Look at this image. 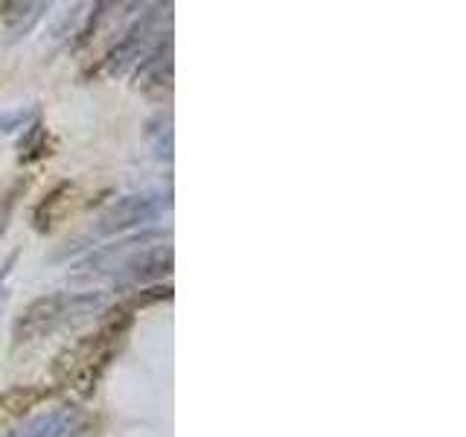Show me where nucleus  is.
Segmentation results:
<instances>
[{"label":"nucleus","instance_id":"obj_14","mask_svg":"<svg viewBox=\"0 0 466 437\" xmlns=\"http://www.w3.org/2000/svg\"><path fill=\"white\" fill-rule=\"evenodd\" d=\"M0 6H4V4H0Z\"/></svg>","mask_w":466,"mask_h":437},{"label":"nucleus","instance_id":"obj_8","mask_svg":"<svg viewBox=\"0 0 466 437\" xmlns=\"http://www.w3.org/2000/svg\"><path fill=\"white\" fill-rule=\"evenodd\" d=\"M53 393V388L44 385H12L0 393V434L12 432L21 420L33 414V408H38L44 400Z\"/></svg>","mask_w":466,"mask_h":437},{"label":"nucleus","instance_id":"obj_7","mask_svg":"<svg viewBox=\"0 0 466 437\" xmlns=\"http://www.w3.org/2000/svg\"><path fill=\"white\" fill-rule=\"evenodd\" d=\"M76 204H79V184L76 181L56 184L50 193L35 204V210H33V228L38 233L56 230L73 213V208H76Z\"/></svg>","mask_w":466,"mask_h":437},{"label":"nucleus","instance_id":"obj_10","mask_svg":"<svg viewBox=\"0 0 466 437\" xmlns=\"http://www.w3.org/2000/svg\"><path fill=\"white\" fill-rule=\"evenodd\" d=\"M58 149V137L50 131V126H44L41 120L29 123L24 128V137L18 143V164L21 167H33L41 164V160L53 158Z\"/></svg>","mask_w":466,"mask_h":437},{"label":"nucleus","instance_id":"obj_9","mask_svg":"<svg viewBox=\"0 0 466 437\" xmlns=\"http://www.w3.org/2000/svg\"><path fill=\"white\" fill-rule=\"evenodd\" d=\"M79 426H82V412L73 405H65V408H56L50 414L29 420L26 426L15 429L4 437H70L79 432Z\"/></svg>","mask_w":466,"mask_h":437},{"label":"nucleus","instance_id":"obj_3","mask_svg":"<svg viewBox=\"0 0 466 437\" xmlns=\"http://www.w3.org/2000/svg\"><path fill=\"white\" fill-rule=\"evenodd\" d=\"M169 208H172L169 189H140V193H128L123 198H116L111 208L99 216L96 233L114 237V233L146 228V225H152L155 218L169 213Z\"/></svg>","mask_w":466,"mask_h":437},{"label":"nucleus","instance_id":"obj_12","mask_svg":"<svg viewBox=\"0 0 466 437\" xmlns=\"http://www.w3.org/2000/svg\"><path fill=\"white\" fill-rule=\"evenodd\" d=\"M35 120H38V111L33 106L0 111V131H18V128H26L29 123H35Z\"/></svg>","mask_w":466,"mask_h":437},{"label":"nucleus","instance_id":"obj_1","mask_svg":"<svg viewBox=\"0 0 466 437\" xmlns=\"http://www.w3.org/2000/svg\"><path fill=\"white\" fill-rule=\"evenodd\" d=\"M135 318L137 312L126 300H120L99 318L94 332H87L79 341L65 347L53 361L56 391L73 393V397H91L102 382V376L108 373L114 356L126 344V335L135 327Z\"/></svg>","mask_w":466,"mask_h":437},{"label":"nucleus","instance_id":"obj_4","mask_svg":"<svg viewBox=\"0 0 466 437\" xmlns=\"http://www.w3.org/2000/svg\"><path fill=\"white\" fill-rule=\"evenodd\" d=\"M157 9L160 6H149V12H143L140 18L126 29L123 38L108 50V56L102 58V67H106V73L111 79L123 76V73H128V70H135L157 44L155 41V36H160L157 33V18H160Z\"/></svg>","mask_w":466,"mask_h":437},{"label":"nucleus","instance_id":"obj_13","mask_svg":"<svg viewBox=\"0 0 466 437\" xmlns=\"http://www.w3.org/2000/svg\"><path fill=\"white\" fill-rule=\"evenodd\" d=\"M15 262H18V254H12L6 262H4V269H0V310H4V300H6V280H9V274L15 269Z\"/></svg>","mask_w":466,"mask_h":437},{"label":"nucleus","instance_id":"obj_2","mask_svg":"<svg viewBox=\"0 0 466 437\" xmlns=\"http://www.w3.org/2000/svg\"><path fill=\"white\" fill-rule=\"evenodd\" d=\"M102 306V295L94 291H50L24 306V312L12 324V344H35L47 339L56 330L94 315Z\"/></svg>","mask_w":466,"mask_h":437},{"label":"nucleus","instance_id":"obj_11","mask_svg":"<svg viewBox=\"0 0 466 437\" xmlns=\"http://www.w3.org/2000/svg\"><path fill=\"white\" fill-rule=\"evenodd\" d=\"M143 135L157 160H172V111L169 108L149 117Z\"/></svg>","mask_w":466,"mask_h":437},{"label":"nucleus","instance_id":"obj_5","mask_svg":"<svg viewBox=\"0 0 466 437\" xmlns=\"http://www.w3.org/2000/svg\"><path fill=\"white\" fill-rule=\"evenodd\" d=\"M152 242H164V233L160 230H143V233H135V237H126V239H116L111 245H102L96 251H91L85 259H79L76 266V274H108V277H116L120 269L126 262L135 257L137 251H143L146 245Z\"/></svg>","mask_w":466,"mask_h":437},{"label":"nucleus","instance_id":"obj_6","mask_svg":"<svg viewBox=\"0 0 466 437\" xmlns=\"http://www.w3.org/2000/svg\"><path fill=\"white\" fill-rule=\"evenodd\" d=\"M137 87L146 97L164 99L172 91V33L167 29L164 38H157V44L149 50V56L135 67Z\"/></svg>","mask_w":466,"mask_h":437}]
</instances>
